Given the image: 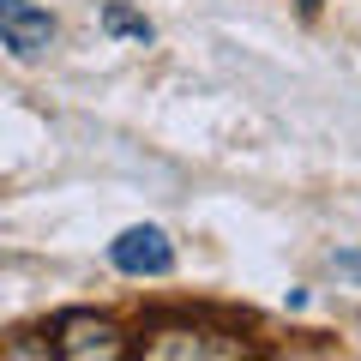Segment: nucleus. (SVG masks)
<instances>
[{
  "label": "nucleus",
  "mask_w": 361,
  "mask_h": 361,
  "mask_svg": "<svg viewBox=\"0 0 361 361\" xmlns=\"http://www.w3.org/2000/svg\"><path fill=\"white\" fill-rule=\"evenodd\" d=\"M139 349L151 361H241L247 343L229 331H211V325H193V319H169V325H151L139 337Z\"/></svg>",
  "instance_id": "1"
},
{
  "label": "nucleus",
  "mask_w": 361,
  "mask_h": 361,
  "mask_svg": "<svg viewBox=\"0 0 361 361\" xmlns=\"http://www.w3.org/2000/svg\"><path fill=\"white\" fill-rule=\"evenodd\" d=\"M61 349L66 361H115L121 349H127V337H121L115 319H97V313H66L61 319Z\"/></svg>",
  "instance_id": "2"
},
{
  "label": "nucleus",
  "mask_w": 361,
  "mask_h": 361,
  "mask_svg": "<svg viewBox=\"0 0 361 361\" xmlns=\"http://www.w3.org/2000/svg\"><path fill=\"white\" fill-rule=\"evenodd\" d=\"M0 42L13 54H25V61H37L54 42V18L42 6H30V0H0Z\"/></svg>",
  "instance_id": "3"
},
{
  "label": "nucleus",
  "mask_w": 361,
  "mask_h": 361,
  "mask_svg": "<svg viewBox=\"0 0 361 361\" xmlns=\"http://www.w3.org/2000/svg\"><path fill=\"white\" fill-rule=\"evenodd\" d=\"M115 265L133 271V277H163V271L175 265V247H169L163 229L145 223V229H127V235L115 241Z\"/></svg>",
  "instance_id": "4"
},
{
  "label": "nucleus",
  "mask_w": 361,
  "mask_h": 361,
  "mask_svg": "<svg viewBox=\"0 0 361 361\" xmlns=\"http://www.w3.org/2000/svg\"><path fill=\"white\" fill-rule=\"evenodd\" d=\"M109 30H127V37H151V25H145V18H133V13H121V6H109Z\"/></svg>",
  "instance_id": "5"
},
{
  "label": "nucleus",
  "mask_w": 361,
  "mask_h": 361,
  "mask_svg": "<svg viewBox=\"0 0 361 361\" xmlns=\"http://www.w3.org/2000/svg\"><path fill=\"white\" fill-rule=\"evenodd\" d=\"M331 271H337V277H349V283H361V247L337 253V259H331Z\"/></svg>",
  "instance_id": "6"
}]
</instances>
